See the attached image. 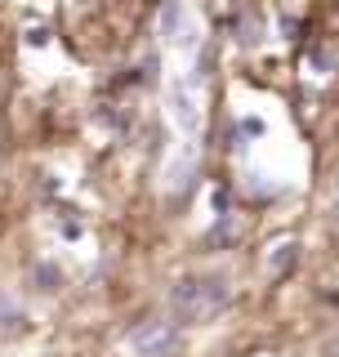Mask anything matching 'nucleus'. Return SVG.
Segmentation results:
<instances>
[{
	"mask_svg": "<svg viewBox=\"0 0 339 357\" xmlns=\"http://www.w3.org/2000/svg\"><path fill=\"white\" fill-rule=\"evenodd\" d=\"M223 299H228V290H223V282H214V277H192V282H179V290H174V308L183 321L214 317L223 308Z\"/></svg>",
	"mask_w": 339,
	"mask_h": 357,
	"instance_id": "1",
	"label": "nucleus"
},
{
	"mask_svg": "<svg viewBox=\"0 0 339 357\" xmlns=\"http://www.w3.org/2000/svg\"><path fill=\"white\" fill-rule=\"evenodd\" d=\"M130 349L139 357H170L179 349V331L170 326V321H143V326L130 335Z\"/></svg>",
	"mask_w": 339,
	"mask_h": 357,
	"instance_id": "2",
	"label": "nucleus"
}]
</instances>
